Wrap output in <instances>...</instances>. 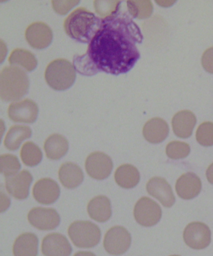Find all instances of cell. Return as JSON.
I'll return each mask as SVG.
<instances>
[{
    "instance_id": "1",
    "label": "cell",
    "mask_w": 213,
    "mask_h": 256,
    "mask_svg": "<svg viewBox=\"0 0 213 256\" xmlns=\"http://www.w3.org/2000/svg\"><path fill=\"white\" fill-rule=\"evenodd\" d=\"M101 20L85 54L98 72L127 73L140 56L136 46L143 40L140 30L125 12Z\"/></svg>"
},
{
    "instance_id": "2",
    "label": "cell",
    "mask_w": 213,
    "mask_h": 256,
    "mask_svg": "<svg viewBox=\"0 0 213 256\" xmlns=\"http://www.w3.org/2000/svg\"><path fill=\"white\" fill-rule=\"evenodd\" d=\"M101 18L83 7L69 14L64 22V29L69 37L82 43L90 44L100 28Z\"/></svg>"
},
{
    "instance_id": "3",
    "label": "cell",
    "mask_w": 213,
    "mask_h": 256,
    "mask_svg": "<svg viewBox=\"0 0 213 256\" xmlns=\"http://www.w3.org/2000/svg\"><path fill=\"white\" fill-rule=\"evenodd\" d=\"M29 81L26 72L20 67H4L0 74V96L2 100L18 101L28 93Z\"/></svg>"
},
{
    "instance_id": "4",
    "label": "cell",
    "mask_w": 213,
    "mask_h": 256,
    "mask_svg": "<svg viewBox=\"0 0 213 256\" xmlns=\"http://www.w3.org/2000/svg\"><path fill=\"white\" fill-rule=\"evenodd\" d=\"M46 83L57 91L70 88L76 80V70L68 60L57 58L50 62L44 72Z\"/></svg>"
},
{
    "instance_id": "5",
    "label": "cell",
    "mask_w": 213,
    "mask_h": 256,
    "mask_svg": "<svg viewBox=\"0 0 213 256\" xmlns=\"http://www.w3.org/2000/svg\"><path fill=\"white\" fill-rule=\"evenodd\" d=\"M68 233L73 244L79 248L95 247L101 237L100 228L90 221H75L69 226Z\"/></svg>"
},
{
    "instance_id": "6",
    "label": "cell",
    "mask_w": 213,
    "mask_h": 256,
    "mask_svg": "<svg viewBox=\"0 0 213 256\" xmlns=\"http://www.w3.org/2000/svg\"><path fill=\"white\" fill-rule=\"evenodd\" d=\"M133 214L139 224L144 227H152L157 224L162 218V210L155 200L143 197L136 202Z\"/></svg>"
},
{
    "instance_id": "7",
    "label": "cell",
    "mask_w": 213,
    "mask_h": 256,
    "mask_svg": "<svg viewBox=\"0 0 213 256\" xmlns=\"http://www.w3.org/2000/svg\"><path fill=\"white\" fill-rule=\"evenodd\" d=\"M131 236L122 226H114L107 231L104 238L103 246L108 254L120 256L130 248Z\"/></svg>"
},
{
    "instance_id": "8",
    "label": "cell",
    "mask_w": 213,
    "mask_h": 256,
    "mask_svg": "<svg viewBox=\"0 0 213 256\" xmlns=\"http://www.w3.org/2000/svg\"><path fill=\"white\" fill-rule=\"evenodd\" d=\"M113 168V163L110 156L101 152L91 153L86 159V172L94 180H106L111 175Z\"/></svg>"
},
{
    "instance_id": "9",
    "label": "cell",
    "mask_w": 213,
    "mask_h": 256,
    "mask_svg": "<svg viewBox=\"0 0 213 256\" xmlns=\"http://www.w3.org/2000/svg\"><path fill=\"white\" fill-rule=\"evenodd\" d=\"M183 238L188 247L196 250L207 248L212 240V233L205 223L193 222L186 227Z\"/></svg>"
},
{
    "instance_id": "10",
    "label": "cell",
    "mask_w": 213,
    "mask_h": 256,
    "mask_svg": "<svg viewBox=\"0 0 213 256\" xmlns=\"http://www.w3.org/2000/svg\"><path fill=\"white\" fill-rule=\"evenodd\" d=\"M27 218L32 226L40 230H53L60 223V217L53 208H34Z\"/></svg>"
},
{
    "instance_id": "11",
    "label": "cell",
    "mask_w": 213,
    "mask_h": 256,
    "mask_svg": "<svg viewBox=\"0 0 213 256\" xmlns=\"http://www.w3.org/2000/svg\"><path fill=\"white\" fill-rule=\"evenodd\" d=\"M38 110L37 104L26 98L11 104L8 108V115L14 122L33 124L38 118Z\"/></svg>"
},
{
    "instance_id": "12",
    "label": "cell",
    "mask_w": 213,
    "mask_h": 256,
    "mask_svg": "<svg viewBox=\"0 0 213 256\" xmlns=\"http://www.w3.org/2000/svg\"><path fill=\"white\" fill-rule=\"evenodd\" d=\"M53 32L48 24L41 22H34L27 27L25 38L32 48L41 50L48 47L53 40Z\"/></svg>"
},
{
    "instance_id": "13",
    "label": "cell",
    "mask_w": 213,
    "mask_h": 256,
    "mask_svg": "<svg viewBox=\"0 0 213 256\" xmlns=\"http://www.w3.org/2000/svg\"><path fill=\"white\" fill-rule=\"evenodd\" d=\"M33 180V176L28 170H22L15 176L6 178L7 192L15 200H26L28 197L29 188Z\"/></svg>"
},
{
    "instance_id": "14",
    "label": "cell",
    "mask_w": 213,
    "mask_h": 256,
    "mask_svg": "<svg viewBox=\"0 0 213 256\" xmlns=\"http://www.w3.org/2000/svg\"><path fill=\"white\" fill-rule=\"evenodd\" d=\"M60 188L51 178H43L37 181L33 188V196L37 202L43 205H51L58 200Z\"/></svg>"
},
{
    "instance_id": "15",
    "label": "cell",
    "mask_w": 213,
    "mask_h": 256,
    "mask_svg": "<svg viewBox=\"0 0 213 256\" xmlns=\"http://www.w3.org/2000/svg\"><path fill=\"white\" fill-rule=\"evenodd\" d=\"M41 252L44 256H69L72 252V248L65 236L52 233L43 238Z\"/></svg>"
},
{
    "instance_id": "16",
    "label": "cell",
    "mask_w": 213,
    "mask_h": 256,
    "mask_svg": "<svg viewBox=\"0 0 213 256\" xmlns=\"http://www.w3.org/2000/svg\"><path fill=\"white\" fill-rule=\"evenodd\" d=\"M147 192L157 198L165 208H172L176 198L172 187L164 178L155 177L151 178L147 184Z\"/></svg>"
},
{
    "instance_id": "17",
    "label": "cell",
    "mask_w": 213,
    "mask_h": 256,
    "mask_svg": "<svg viewBox=\"0 0 213 256\" xmlns=\"http://www.w3.org/2000/svg\"><path fill=\"white\" fill-rule=\"evenodd\" d=\"M175 188L180 198L185 200H193L197 197L202 191V181L195 173H186L178 178Z\"/></svg>"
},
{
    "instance_id": "18",
    "label": "cell",
    "mask_w": 213,
    "mask_h": 256,
    "mask_svg": "<svg viewBox=\"0 0 213 256\" xmlns=\"http://www.w3.org/2000/svg\"><path fill=\"white\" fill-rule=\"evenodd\" d=\"M170 128L163 118H155L145 124L143 134L148 142L158 144L164 141L169 134Z\"/></svg>"
},
{
    "instance_id": "19",
    "label": "cell",
    "mask_w": 213,
    "mask_h": 256,
    "mask_svg": "<svg viewBox=\"0 0 213 256\" xmlns=\"http://www.w3.org/2000/svg\"><path fill=\"white\" fill-rule=\"evenodd\" d=\"M196 124L197 118L190 110L178 112L172 119L173 132L181 138H188L192 136Z\"/></svg>"
},
{
    "instance_id": "20",
    "label": "cell",
    "mask_w": 213,
    "mask_h": 256,
    "mask_svg": "<svg viewBox=\"0 0 213 256\" xmlns=\"http://www.w3.org/2000/svg\"><path fill=\"white\" fill-rule=\"evenodd\" d=\"M59 180L64 188L73 190L83 182L84 174L76 164L68 162L62 164L58 171Z\"/></svg>"
},
{
    "instance_id": "21",
    "label": "cell",
    "mask_w": 213,
    "mask_h": 256,
    "mask_svg": "<svg viewBox=\"0 0 213 256\" xmlns=\"http://www.w3.org/2000/svg\"><path fill=\"white\" fill-rule=\"evenodd\" d=\"M87 211L89 216L96 222H107L112 215L110 200L105 196H96L89 202Z\"/></svg>"
},
{
    "instance_id": "22",
    "label": "cell",
    "mask_w": 213,
    "mask_h": 256,
    "mask_svg": "<svg viewBox=\"0 0 213 256\" xmlns=\"http://www.w3.org/2000/svg\"><path fill=\"white\" fill-rule=\"evenodd\" d=\"M14 256H37L38 252V238L33 233L22 234L13 244Z\"/></svg>"
},
{
    "instance_id": "23",
    "label": "cell",
    "mask_w": 213,
    "mask_h": 256,
    "mask_svg": "<svg viewBox=\"0 0 213 256\" xmlns=\"http://www.w3.org/2000/svg\"><path fill=\"white\" fill-rule=\"evenodd\" d=\"M69 142L64 136L58 134H52L44 144L46 158L52 160H58L68 152Z\"/></svg>"
},
{
    "instance_id": "24",
    "label": "cell",
    "mask_w": 213,
    "mask_h": 256,
    "mask_svg": "<svg viewBox=\"0 0 213 256\" xmlns=\"http://www.w3.org/2000/svg\"><path fill=\"white\" fill-rule=\"evenodd\" d=\"M115 180L121 188L130 190L135 188L140 182V172L135 166L131 164H123L116 169Z\"/></svg>"
},
{
    "instance_id": "25",
    "label": "cell",
    "mask_w": 213,
    "mask_h": 256,
    "mask_svg": "<svg viewBox=\"0 0 213 256\" xmlns=\"http://www.w3.org/2000/svg\"><path fill=\"white\" fill-rule=\"evenodd\" d=\"M31 129L28 126H13L9 129L4 140V145L8 150H18L24 140L31 138Z\"/></svg>"
},
{
    "instance_id": "26",
    "label": "cell",
    "mask_w": 213,
    "mask_h": 256,
    "mask_svg": "<svg viewBox=\"0 0 213 256\" xmlns=\"http://www.w3.org/2000/svg\"><path fill=\"white\" fill-rule=\"evenodd\" d=\"M8 62L11 66H20L27 72L34 70L38 64V61L33 54L21 48L13 50L9 56Z\"/></svg>"
},
{
    "instance_id": "27",
    "label": "cell",
    "mask_w": 213,
    "mask_h": 256,
    "mask_svg": "<svg viewBox=\"0 0 213 256\" xmlns=\"http://www.w3.org/2000/svg\"><path fill=\"white\" fill-rule=\"evenodd\" d=\"M20 156L24 165L35 166L40 164L43 154L38 146L32 142H27L22 146Z\"/></svg>"
},
{
    "instance_id": "28",
    "label": "cell",
    "mask_w": 213,
    "mask_h": 256,
    "mask_svg": "<svg viewBox=\"0 0 213 256\" xmlns=\"http://www.w3.org/2000/svg\"><path fill=\"white\" fill-rule=\"evenodd\" d=\"M21 168V164L16 156L11 154L0 156V172L6 178L17 174Z\"/></svg>"
},
{
    "instance_id": "29",
    "label": "cell",
    "mask_w": 213,
    "mask_h": 256,
    "mask_svg": "<svg viewBox=\"0 0 213 256\" xmlns=\"http://www.w3.org/2000/svg\"><path fill=\"white\" fill-rule=\"evenodd\" d=\"M127 6L129 13L134 18H147L153 12V4L150 1H128Z\"/></svg>"
},
{
    "instance_id": "30",
    "label": "cell",
    "mask_w": 213,
    "mask_h": 256,
    "mask_svg": "<svg viewBox=\"0 0 213 256\" xmlns=\"http://www.w3.org/2000/svg\"><path fill=\"white\" fill-rule=\"evenodd\" d=\"M93 4L96 14L101 19H105L115 16L120 12L121 2L95 1Z\"/></svg>"
},
{
    "instance_id": "31",
    "label": "cell",
    "mask_w": 213,
    "mask_h": 256,
    "mask_svg": "<svg viewBox=\"0 0 213 256\" xmlns=\"http://www.w3.org/2000/svg\"><path fill=\"white\" fill-rule=\"evenodd\" d=\"M190 152L189 144L180 141L171 142L166 148V154L168 158L173 160H180L187 158Z\"/></svg>"
},
{
    "instance_id": "32",
    "label": "cell",
    "mask_w": 213,
    "mask_h": 256,
    "mask_svg": "<svg viewBox=\"0 0 213 256\" xmlns=\"http://www.w3.org/2000/svg\"><path fill=\"white\" fill-rule=\"evenodd\" d=\"M196 138L201 146H213V123L205 122L198 126L196 133Z\"/></svg>"
},
{
    "instance_id": "33",
    "label": "cell",
    "mask_w": 213,
    "mask_h": 256,
    "mask_svg": "<svg viewBox=\"0 0 213 256\" xmlns=\"http://www.w3.org/2000/svg\"><path fill=\"white\" fill-rule=\"evenodd\" d=\"M73 66L76 71L83 76H91L99 72L86 54L74 56Z\"/></svg>"
},
{
    "instance_id": "34",
    "label": "cell",
    "mask_w": 213,
    "mask_h": 256,
    "mask_svg": "<svg viewBox=\"0 0 213 256\" xmlns=\"http://www.w3.org/2000/svg\"><path fill=\"white\" fill-rule=\"evenodd\" d=\"M80 3L79 1H53L52 6L54 12L57 14L64 16L74 6Z\"/></svg>"
},
{
    "instance_id": "35",
    "label": "cell",
    "mask_w": 213,
    "mask_h": 256,
    "mask_svg": "<svg viewBox=\"0 0 213 256\" xmlns=\"http://www.w3.org/2000/svg\"><path fill=\"white\" fill-rule=\"evenodd\" d=\"M202 64L208 73L213 74V47H210L203 54Z\"/></svg>"
},
{
    "instance_id": "36",
    "label": "cell",
    "mask_w": 213,
    "mask_h": 256,
    "mask_svg": "<svg viewBox=\"0 0 213 256\" xmlns=\"http://www.w3.org/2000/svg\"><path fill=\"white\" fill-rule=\"evenodd\" d=\"M1 212L2 213L6 211L9 208L11 201L2 190H1Z\"/></svg>"
},
{
    "instance_id": "37",
    "label": "cell",
    "mask_w": 213,
    "mask_h": 256,
    "mask_svg": "<svg viewBox=\"0 0 213 256\" xmlns=\"http://www.w3.org/2000/svg\"><path fill=\"white\" fill-rule=\"evenodd\" d=\"M206 175H207L208 182L213 185V163L211 164L208 168Z\"/></svg>"
},
{
    "instance_id": "38",
    "label": "cell",
    "mask_w": 213,
    "mask_h": 256,
    "mask_svg": "<svg viewBox=\"0 0 213 256\" xmlns=\"http://www.w3.org/2000/svg\"><path fill=\"white\" fill-rule=\"evenodd\" d=\"M73 256H96L95 254L88 251H80V252H76Z\"/></svg>"
},
{
    "instance_id": "39",
    "label": "cell",
    "mask_w": 213,
    "mask_h": 256,
    "mask_svg": "<svg viewBox=\"0 0 213 256\" xmlns=\"http://www.w3.org/2000/svg\"><path fill=\"white\" fill-rule=\"evenodd\" d=\"M180 256L173 255V256Z\"/></svg>"
}]
</instances>
